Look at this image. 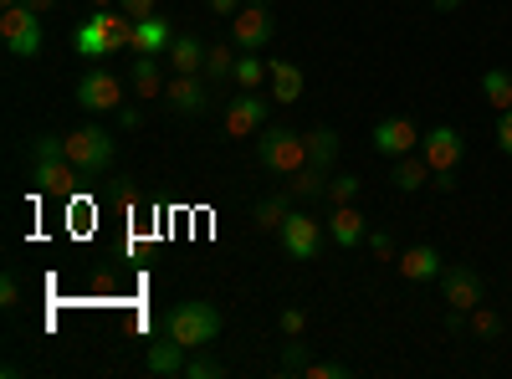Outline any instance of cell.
<instances>
[{
	"mask_svg": "<svg viewBox=\"0 0 512 379\" xmlns=\"http://www.w3.org/2000/svg\"><path fill=\"white\" fill-rule=\"evenodd\" d=\"M72 47L82 57H113V52H134V16L128 11H93L72 31Z\"/></svg>",
	"mask_w": 512,
	"mask_h": 379,
	"instance_id": "6da1fadb",
	"label": "cell"
},
{
	"mask_svg": "<svg viewBox=\"0 0 512 379\" xmlns=\"http://www.w3.org/2000/svg\"><path fill=\"white\" fill-rule=\"evenodd\" d=\"M221 328H226V318H221V308L216 303H175L164 313V333L175 344H185V349H205V344H216L221 339Z\"/></svg>",
	"mask_w": 512,
	"mask_h": 379,
	"instance_id": "7a4b0ae2",
	"label": "cell"
},
{
	"mask_svg": "<svg viewBox=\"0 0 512 379\" xmlns=\"http://www.w3.org/2000/svg\"><path fill=\"white\" fill-rule=\"evenodd\" d=\"M67 159H72L88 180L113 175V159H118L113 129H103V123H82V129H72V134H67Z\"/></svg>",
	"mask_w": 512,
	"mask_h": 379,
	"instance_id": "3957f363",
	"label": "cell"
},
{
	"mask_svg": "<svg viewBox=\"0 0 512 379\" xmlns=\"http://www.w3.org/2000/svg\"><path fill=\"white\" fill-rule=\"evenodd\" d=\"M256 164H262L267 175H297L308 164V139L297 129H267L256 139Z\"/></svg>",
	"mask_w": 512,
	"mask_h": 379,
	"instance_id": "277c9868",
	"label": "cell"
},
{
	"mask_svg": "<svg viewBox=\"0 0 512 379\" xmlns=\"http://www.w3.org/2000/svg\"><path fill=\"white\" fill-rule=\"evenodd\" d=\"M0 41H6L11 57L36 62L41 47H47V36H41V16L31 6H6V11H0Z\"/></svg>",
	"mask_w": 512,
	"mask_h": 379,
	"instance_id": "5b68a950",
	"label": "cell"
},
{
	"mask_svg": "<svg viewBox=\"0 0 512 379\" xmlns=\"http://www.w3.org/2000/svg\"><path fill=\"white\" fill-rule=\"evenodd\" d=\"M272 36H277L272 6H241V11L231 16V47H236V52L262 57V52L272 47Z\"/></svg>",
	"mask_w": 512,
	"mask_h": 379,
	"instance_id": "8992f818",
	"label": "cell"
},
{
	"mask_svg": "<svg viewBox=\"0 0 512 379\" xmlns=\"http://www.w3.org/2000/svg\"><path fill=\"white\" fill-rule=\"evenodd\" d=\"M72 98L88 108V113H118V108H123V82H118V72H108V67H88V72L77 77Z\"/></svg>",
	"mask_w": 512,
	"mask_h": 379,
	"instance_id": "52a82bcc",
	"label": "cell"
},
{
	"mask_svg": "<svg viewBox=\"0 0 512 379\" xmlns=\"http://www.w3.org/2000/svg\"><path fill=\"white\" fill-rule=\"evenodd\" d=\"M82 180H88V175H82L67 154H62V159H31V190H41V195L72 200Z\"/></svg>",
	"mask_w": 512,
	"mask_h": 379,
	"instance_id": "ba28073f",
	"label": "cell"
},
{
	"mask_svg": "<svg viewBox=\"0 0 512 379\" xmlns=\"http://www.w3.org/2000/svg\"><path fill=\"white\" fill-rule=\"evenodd\" d=\"M277 241H282V251L292 262H313L318 246H323V226H318V216H308V210H292V216L282 221V231H277Z\"/></svg>",
	"mask_w": 512,
	"mask_h": 379,
	"instance_id": "9c48e42d",
	"label": "cell"
},
{
	"mask_svg": "<svg viewBox=\"0 0 512 379\" xmlns=\"http://www.w3.org/2000/svg\"><path fill=\"white\" fill-rule=\"evenodd\" d=\"M461 154H466V139H461V129H451V123H436V129H425V139H420V159L431 164V175H446V170H456V164H461Z\"/></svg>",
	"mask_w": 512,
	"mask_h": 379,
	"instance_id": "30bf717a",
	"label": "cell"
},
{
	"mask_svg": "<svg viewBox=\"0 0 512 379\" xmlns=\"http://www.w3.org/2000/svg\"><path fill=\"white\" fill-rule=\"evenodd\" d=\"M420 129H415V123L405 118V113H395V118H379L374 123V134H369V144L384 154V159H405V154H415L420 149Z\"/></svg>",
	"mask_w": 512,
	"mask_h": 379,
	"instance_id": "8fae6325",
	"label": "cell"
},
{
	"mask_svg": "<svg viewBox=\"0 0 512 379\" xmlns=\"http://www.w3.org/2000/svg\"><path fill=\"white\" fill-rule=\"evenodd\" d=\"M267 118H272V103H267L262 93H241V98H231V108H226V134H231V139H251V134L267 129Z\"/></svg>",
	"mask_w": 512,
	"mask_h": 379,
	"instance_id": "7c38bea8",
	"label": "cell"
},
{
	"mask_svg": "<svg viewBox=\"0 0 512 379\" xmlns=\"http://www.w3.org/2000/svg\"><path fill=\"white\" fill-rule=\"evenodd\" d=\"M441 298H446V308H456V313H472V308H482V277L472 272V267H446L441 272Z\"/></svg>",
	"mask_w": 512,
	"mask_h": 379,
	"instance_id": "4fadbf2b",
	"label": "cell"
},
{
	"mask_svg": "<svg viewBox=\"0 0 512 379\" xmlns=\"http://www.w3.org/2000/svg\"><path fill=\"white\" fill-rule=\"evenodd\" d=\"M164 103L175 108V113H185V118H195V113H205L210 108V88L200 77H169V88H164Z\"/></svg>",
	"mask_w": 512,
	"mask_h": 379,
	"instance_id": "5bb4252c",
	"label": "cell"
},
{
	"mask_svg": "<svg viewBox=\"0 0 512 379\" xmlns=\"http://www.w3.org/2000/svg\"><path fill=\"white\" fill-rule=\"evenodd\" d=\"M395 267H400L405 282H436V277L446 272V267H441V251H436V246H425V241H420V246H405Z\"/></svg>",
	"mask_w": 512,
	"mask_h": 379,
	"instance_id": "9a60e30c",
	"label": "cell"
},
{
	"mask_svg": "<svg viewBox=\"0 0 512 379\" xmlns=\"http://www.w3.org/2000/svg\"><path fill=\"white\" fill-rule=\"evenodd\" d=\"M159 62H164V57H134V67H128V88H134V98H144V103L164 98L169 77H164Z\"/></svg>",
	"mask_w": 512,
	"mask_h": 379,
	"instance_id": "2e32d148",
	"label": "cell"
},
{
	"mask_svg": "<svg viewBox=\"0 0 512 379\" xmlns=\"http://www.w3.org/2000/svg\"><path fill=\"white\" fill-rule=\"evenodd\" d=\"M169 41H175V26H169L164 16H144L134 21V57H164Z\"/></svg>",
	"mask_w": 512,
	"mask_h": 379,
	"instance_id": "e0dca14e",
	"label": "cell"
},
{
	"mask_svg": "<svg viewBox=\"0 0 512 379\" xmlns=\"http://www.w3.org/2000/svg\"><path fill=\"white\" fill-rule=\"evenodd\" d=\"M205 52L210 47H205L200 36H175V41H169V52H164V62L175 67L180 77H200L205 72Z\"/></svg>",
	"mask_w": 512,
	"mask_h": 379,
	"instance_id": "ac0fdd59",
	"label": "cell"
},
{
	"mask_svg": "<svg viewBox=\"0 0 512 379\" xmlns=\"http://www.w3.org/2000/svg\"><path fill=\"white\" fill-rule=\"evenodd\" d=\"M328 236L344 246V251H354L359 241H369V226H364V216L354 205H333V216H328Z\"/></svg>",
	"mask_w": 512,
	"mask_h": 379,
	"instance_id": "d6986e66",
	"label": "cell"
},
{
	"mask_svg": "<svg viewBox=\"0 0 512 379\" xmlns=\"http://www.w3.org/2000/svg\"><path fill=\"white\" fill-rule=\"evenodd\" d=\"M267 88H272L277 103H297V98H303V88H308V77H303V67H297V62H272Z\"/></svg>",
	"mask_w": 512,
	"mask_h": 379,
	"instance_id": "ffe728a7",
	"label": "cell"
},
{
	"mask_svg": "<svg viewBox=\"0 0 512 379\" xmlns=\"http://www.w3.org/2000/svg\"><path fill=\"white\" fill-rule=\"evenodd\" d=\"M292 190H282V195H267V200H256V210H251V226L256 231H282V221L292 216Z\"/></svg>",
	"mask_w": 512,
	"mask_h": 379,
	"instance_id": "44dd1931",
	"label": "cell"
},
{
	"mask_svg": "<svg viewBox=\"0 0 512 379\" xmlns=\"http://www.w3.org/2000/svg\"><path fill=\"white\" fill-rule=\"evenodd\" d=\"M390 180H395V190H400V195H415L420 185H431V164H425V159H420V149H415V154L395 159Z\"/></svg>",
	"mask_w": 512,
	"mask_h": 379,
	"instance_id": "7402d4cb",
	"label": "cell"
},
{
	"mask_svg": "<svg viewBox=\"0 0 512 379\" xmlns=\"http://www.w3.org/2000/svg\"><path fill=\"white\" fill-rule=\"evenodd\" d=\"M185 359H190V349L175 344V339L164 333V344H154L144 364H149V374H185Z\"/></svg>",
	"mask_w": 512,
	"mask_h": 379,
	"instance_id": "603a6c76",
	"label": "cell"
},
{
	"mask_svg": "<svg viewBox=\"0 0 512 379\" xmlns=\"http://www.w3.org/2000/svg\"><path fill=\"white\" fill-rule=\"evenodd\" d=\"M287 190L297 200H323L328 195V170H323V164H303L297 175H287Z\"/></svg>",
	"mask_w": 512,
	"mask_h": 379,
	"instance_id": "cb8c5ba5",
	"label": "cell"
},
{
	"mask_svg": "<svg viewBox=\"0 0 512 379\" xmlns=\"http://www.w3.org/2000/svg\"><path fill=\"white\" fill-rule=\"evenodd\" d=\"M267 72H272V62H262V57H251V52H241L236 57V72H231V82L241 93H262V82H267Z\"/></svg>",
	"mask_w": 512,
	"mask_h": 379,
	"instance_id": "d4e9b609",
	"label": "cell"
},
{
	"mask_svg": "<svg viewBox=\"0 0 512 379\" xmlns=\"http://www.w3.org/2000/svg\"><path fill=\"white\" fill-rule=\"evenodd\" d=\"M482 98H487L497 113L512 108V72H507V67H487V72H482Z\"/></svg>",
	"mask_w": 512,
	"mask_h": 379,
	"instance_id": "484cf974",
	"label": "cell"
},
{
	"mask_svg": "<svg viewBox=\"0 0 512 379\" xmlns=\"http://www.w3.org/2000/svg\"><path fill=\"white\" fill-rule=\"evenodd\" d=\"M303 139H308V164H323V170H328V164L338 159V134L333 129H313Z\"/></svg>",
	"mask_w": 512,
	"mask_h": 379,
	"instance_id": "4316f807",
	"label": "cell"
},
{
	"mask_svg": "<svg viewBox=\"0 0 512 379\" xmlns=\"http://www.w3.org/2000/svg\"><path fill=\"white\" fill-rule=\"evenodd\" d=\"M231 72H236V47H231V41H221V47L205 52V77L210 82H226Z\"/></svg>",
	"mask_w": 512,
	"mask_h": 379,
	"instance_id": "83f0119b",
	"label": "cell"
},
{
	"mask_svg": "<svg viewBox=\"0 0 512 379\" xmlns=\"http://www.w3.org/2000/svg\"><path fill=\"white\" fill-rule=\"evenodd\" d=\"M221 374H226L221 359H210L205 349H190V359H185V379H221Z\"/></svg>",
	"mask_w": 512,
	"mask_h": 379,
	"instance_id": "f1b7e54d",
	"label": "cell"
},
{
	"mask_svg": "<svg viewBox=\"0 0 512 379\" xmlns=\"http://www.w3.org/2000/svg\"><path fill=\"white\" fill-rule=\"evenodd\" d=\"M466 328H472L477 333V339H497V333H502V318L482 303V308H472V313H466Z\"/></svg>",
	"mask_w": 512,
	"mask_h": 379,
	"instance_id": "f546056e",
	"label": "cell"
},
{
	"mask_svg": "<svg viewBox=\"0 0 512 379\" xmlns=\"http://www.w3.org/2000/svg\"><path fill=\"white\" fill-rule=\"evenodd\" d=\"M359 185H364L359 175H333V180H328V200H333V205H354V200H359Z\"/></svg>",
	"mask_w": 512,
	"mask_h": 379,
	"instance_id": "4dcf8cb0",
	"label": "cell"
},
{
	"mask_svg": "<svg viewBox=\"0 0 512 379\" xmlns=\"http://www.w3.org/2000/svg\"><path fill=\"white\" fill-rule=\"evenodd\" d=\"M67 154V134H31V159H62Z\"/></svg>",
	"mask_w": 512,
	"mask_h": 379,
	"instance_id": "1f68e13d",
	"label": "cell"
},
{
	"mask_svg": "<svg viewBox=\"0 0 512 379\" xmlns=\"http://www.w3.org/2000/svg\"><path fill=\"white\" fill-rule=\"evenodd\" d=\"M277 369H282V374H303V369H308V344L292 339V344L282 349V364H277Z\"/></svg>",
	"mask_w": 512,
	"mask_h": 379,
	"instance_id": "d6a6232c",
	"label": "cell"
},
{
	"mask_svg": "<svg viewBox=\"0 0 512 379\" xmlns=\"http://www.w3.org/2000/svg\"><path fill=\"white\" fill-rule=\"evenodd\" d=\"M303 374H308V379H349L354 369H349V364H333V359H308Z\"/></svg>",
	"mask_w": 512,
	"mask_h": 379,
	"instance_id": "836d02e7",
	"label": "cell"
},
{
	"mask_svg": "<svg viewBox=\"0 0 512 379\" xmlns=\"http://www.w3.org/2000/svg\"><path fill=\"white\" fill-rule=\"evenodd\" d=\"M16 303H21V277H16V272H6V277H0V308L11 313Z\"/></svg>",
	"mask_w": 512,
	"mask_h": 379,
	"instance_id": "e575fe53",
	"label": "cell"
},
{
	"mask_svg": "<svg viewBox=\"0 0 512 379\" xmlns=\"http://www.w3.org/2000/svg\"><path fill=\"white\" fill-rule=\"evenodd\" d=\"M303 328H308L303 308H282V333H287V339H303Z\"/></svg>",
	"mask_w": 512,
	"mask_h": 379,
	"instance_id": "d590c367",
	"label": "cell"
},
{
	"mask_svg": "<svg viewBox=\"0 0 512 379\" xmlns=\"http://www.w3.org/2000/svg\"><path fill=\"white\" fill-rule=\"evenodd\" d=\"M369 251H374L379 262H395V241L384 236V231H369Z\"/></svg>",
	"mask_w": 512,
	"mask_h": 379,
	"instance_id": "8d00e7d4",
	"label": "cell"
},
{
	"mask_svg": "<svg viewBox=\"0 0 512 379\" xmlns=\"http://www.w3.org/2000/svg\"><path fill=\"white\" fill-rule=\"evenodd\" d=\"M497 149H502V154L512 159V108H507V113L497 118Z\"/></svg>",
	"mask_w": 512,
	"mask_h": 379,
	"instance_id": "74e56055",
	"label": "cell"
},
{
	"mask_svg": "<svg viewBox=\"0 0 512 379\" xmlns=\"http://www.w3.org/2000/svg\"><path fill=\"white\" fill-rule=\"evenodd\" d=\"M154 6H159V0H118V11H128V16H134V21L154 16Z\"/></svg>",
	"mask_w": 512,
	"mask_h": 379,
	"instance_id": "f35d334b",
	"label": "cell"
},
{
	"mask_svg": "<svg viewBox=\"0 0 512 379\" xmlns=\"http://www.w3.org/2000/svg\"><path fill=\"white\" fill-rule=\"evenodd\" d=\"M139 123H144V113H139V108H118V129H128V134H134Z\"/></svg>",
	"mask_w": 512,
	"mask_h": 379,
	"instance_id": "ab89813d",
	"label": "cell"
},
{
	"mask_svg": "<svg viewBox=\"0 0 512 379\" xmlns=\"http://www.w3.org/2000/svg\"><path fill=\"white\" fill-rule=\"evenodd\" d=\"M241 6H246V0H210V11H216V16H226V21H231Z\"/></svg>",
	"mask_w": 512,
	"mask_h": 379,
	"instance_id": "60d3db41",
	"label": "cell"
},
{
	"mask_svg": "<svg viewBox=\"0 0 512 379\" xmlns=\"http://www.w3.org/2000/svg\"><path fill=\"white\" fill-rule=\"evenodd\" d=\"M21 6H31V11H36V16H52V11H57V6H62V0H21Z\"/></svg>",
	"mask_w": 512,
	"mask_h": 379,
	"instance_id": "b9f144b4",
	"label": "cell"
},
{
	"mask_svg": "<svg viewBox=\"0 0 512 379\" xmlns=\"http://www.w3.org/2000/svg\"><path fill=\"white\" fill-rule=\"evenodd\" d=\"M446 328H451V333H461V328H466V313H456V308H451V313H446Z\"/></svg>",
	"mask_w": 512,
	"mask_h": 379,
	"instance_id": "7bdbcfd3",
	"label": "cell"
},
{
	"mask_svg": "<svg viewBox=\"0 0 512 379\" xmlns=\"http://www.w3.org/2000/svg\"><path fill=\"white\" fill-rule=\"evenodd\" d=\"M431 6H436V11H456V6H461V0H431Z\"/></svg>",
	"mask_w": 512,
	"mask_h": 379,
	"instance_id": "ee69618b",
	"label": "cell"
},
{
	"mask_svg": "<svg viewBox=\"0 0 512 379\" xmlns=\"http://www.w3.org/2000/svg\"><path fill=\"white\" fill-rule=\"evenodd\" d=\"M113 6V0H93V11H108Z\"/></svg>",
	"mask_w": 512,
	"mask_h": 379,
	"instance_id": "f6af8a7d",
	"label": "cell"
},
{
	"mask_svg": "<svg viewBox=\"0 0 512 379\" xmlns=\"http://www.w3.org/2000/svg\"><path fill=\"white\" fill-rule=\"evenodd\" d=\"M246 6H272V0H246Z\"/></svg>",
	"mask_w": 512,
	"mask_h": 379,
	"instance_id": "bcb514c9",
	"label": "cell"
},
{
	"mask_svg": "<svg viewBox=\"0 0 512 379\" xmlns=\"http://www.w3.org/2000/svg\"><path fill=\"white\" fill-rule=\"evenodd\" d=\"M6 6H21V0H0V11H6Z\"/></svg>",
	"mask_w": 512,
	"mask_h": 379,
	"instance_id": "7dc6e473",
	"label": "cell"
}]
</instances>
